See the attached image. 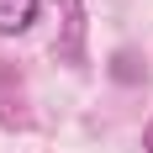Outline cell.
I'll return each instance as SVG.
<instances>
[{
	"mask_svg": "<svg viewBox=\"0 0 153 153\" xmlns=\"http://www.w3.org/2000/svg\"><path fill=\"white\" fill-rule=\"evenodd\" d=\"M143 153H153V122L143 127Z\"/></svg>",
	"mask_w": 153,
	"mask_h": 153,
	"instance_id": "cell-2",
	"label": "cell"
},
{
	"mask_svg": "<svg viewBox=\"0 0 153 153\" xmlns=\"http://www.w3.org/2000/svg\"><path fill=\"white\" fill-rule=\"evenodd\" d=\"M37 5L42 0H0V37H21L37 21Z\"/></svg>",
	"mask_w": 153,
	"mask_h": 153,
	"instance_id": "cell-1",
	"label": "cell"
}]
</instances>
